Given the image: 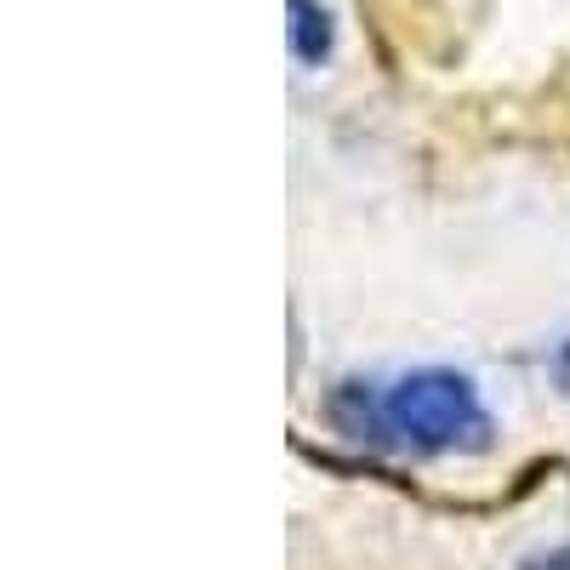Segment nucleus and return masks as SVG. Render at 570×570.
<instances>
[{
  "label": "nucleus",
  "instance_id": "obj_1",
  "mask_svg": "<svg viewBox=\"0 0 570 570\" xmlns=\"http://www.w3.org/2000/svg\"><path fill=\"white\" fill-rule=\"evenodd\" d=\"M376 416L411 451H485L491 445V411H485L480 389H473V376L451 371V365L405 371L376 400Z\"/></svg>",
  "mask_w": 570,
  "mask_h": 570
},
{
  "label": "nucleus",
  "instance_id": "obj_2",
  "mask_svg": "<svg viewBox=\"0 0 570 570\" xmlns=\"http://www.w3.org/2000/svg\"><path fill=\"white\" fill-rule=\"evenodd\" d=\"M285 40H292V58L303 69H320L331 52H337V18H331L325 0H285Z\"/></svg>",
  "mask_w": 570,
  "mask_h": 570
},
{
  "label": "nucleus",
  "instance_id": "obj_3",
  "mask_svg": "<svg viewBox=\"0 0 570 570\" xmlns=\"http://www.w3.org/2000/svg\"><path fill=\"white\" fill-rule=\"evenodd\" d=\"M553 383L570 394V337H564V343H559V354H553Z\"/></svg>",
  "mask_w": 570,
  "mask_h": 570
}]
</instances>
